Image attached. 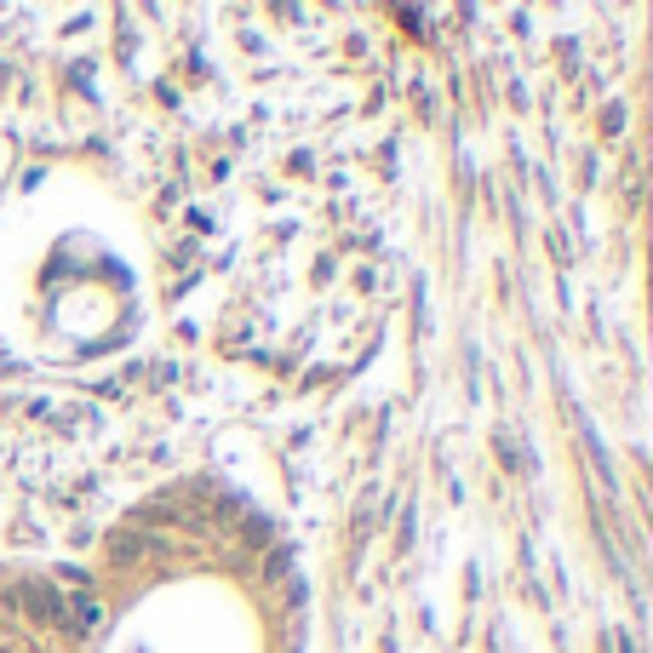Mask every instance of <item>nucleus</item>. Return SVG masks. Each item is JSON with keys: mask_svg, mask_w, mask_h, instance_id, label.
<instances>
[{"mask_svg": "<svg viewBox=\"0 0 653 653\" xmlns=\"http://www.w3.org/2000/svg\"><path fill=\"white\" fill-rule=\"evenodd\" d=\"M619 653H636V647H631V642H625V636H619Z\"/></svg>", "mask_w": 653, "mask_h": 653, "instance_id": "7", "label": "nucleus"}, {"mask_svg": "<svg viewBox=\"0 0 653 653\" xmlns=\"http://www.w3.org/2000/svg\"><path fill=\"white\" fill-rule=\"evenodd\" d=\"M264 573H269V579H287V573H293V557H287V550H269V557H264Z\"/></svg>", "mask_w": 653, "mask_h": 653, "instance_id": "4", "label": "nucleus"}, {"mask_svg": "<svg viewBox=\"0 0 653 653\" xmlns=\"http://www.w3.org/2000/svg\"><path fill=\"white\" fill-rule=\"evenodd\" d=\"M150 544H155L150 533H121V539L110 544V562H137V557H144Z\"/></svg>", "mask_w": 653, "mask_h": 653, "instance_id": "2", "label": "nucleus"}, {"mask_svg": "<svg viewBox=\"0 0 653 653\" xmlns=\"http://www.w3.org/2000/svg\"><path fill=\"white\" fill-rule=\"evenodd\" d=\"M602 132H608V137L625 132V103H608V110H602Z\"/></svg>", "mask_w": 653, "mask_h": 653, "instance_id": "3", "label": "nucleus"}, {"mask_svg": "<svg viewBox=\"0 0 653 653\" xmlns=\"http://www.w3.org/2000/svg\"><path fill=\"white\" fill-rule=\"evenodd\" d=\"M12 608L29 613L34 625H63V596H58L52 579H23L18 591H12Z\"/></svg>", "mask_w": 653, "mask_h": 653, "instance_id": "1", "label": "nucleus"}, {"mask_svg": "<svg viewBox=\"0 0 653 653\" xmlns=\"http://www.w3.org/2000/svg\"><path fill=\"white\" fill-rule=\"evenodd\" d=\"M269 539V522H264V516H253V522H247V544H264Z\"/></svg>", "mask_w": 653, "mask_h": 653, "instance_id": "5", "label": "nucleus"}, {"mask_svg": "<svg viewBox=\"0 0 653 653\" xmlns=\"http://www.w3.org/2000/svg\"><path fill=\"white\" fill-rule=\"evenodd\" d=\"M0 647H12V625H7V608H0Z\"/></svg>", "mask_w": 653, "mask_h": 653, "instance_id": "6", "label": "nucleus"}]
</instances>
